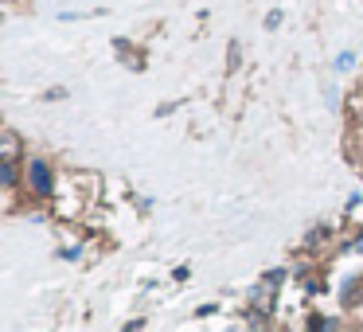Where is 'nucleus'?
I'll use <instances>...</instances> for the list:
<instances>
[{"label":"nucleus","mask_w":363,"mask_h":332,"mask_svg":"<svg viewBox=\"0 0 363 332\" xmlns=\"http://www.w3.org/2000/svg\"><path fill=\"white\" fill-rule=\"evenodd\" d=\"M0 157H4V165H20V157H24V141H20L16 129H4V137H0Z\"/></svg>","instance_id":"1"},{"label":"nucleus","mask_w":363,"mask_h":332,"mask_svg":"<svg viewBox=\"0 0 363 332\" xmlns=\"http://www.w3.org/2000/svg\"><path fill=\"white\" fill-rule=\"evenodd\" d=\"M32 180H35V192H40V196H48V192H51V172H48L43 160H32Z\"/></svg>","instance_id":"2"},{"label":"nucleus","mask_w":363,"mask_h":332,"mask_svg":"<svg viewBox=\"0 0 363 332\" xmlns=\"http://www.w3.org/2000/svg\"><path fill=\"white\" fill-rule=\"evenodd\" d=\"M352 63H355V55H352V51H344V55H336V71H347Z\"/></svg>","instance_id":"3"}]
</instances>
